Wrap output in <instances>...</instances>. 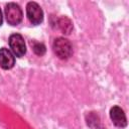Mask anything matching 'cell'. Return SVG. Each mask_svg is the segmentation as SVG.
Instances as JSON below:
<instances>
[{
	"mask_svg": "<svg viewBox=\"0 0 129 129\" xmlns=\"http://www.w3.org/2000/svg\"><path fill=\"white\" fill-rule=\"evenodd\" d=\"M52 47L54 53L61 59H67L73 54V46L71 42L63 37L55 38Z\"/></svg>",
	"mask_w": 129,
	"mask_h": 129,
	"instance_id": "6da1fadb",
	"label": "cell"
},
{
	"mask_svg": "<svg viewBox=\"0 0 129 129\" xmlns=\"http://www.w3.org/2000/svg\"><path fill=\"white\" fill-rule=\"evenodd\" d=\"M5 17L10 25H17L21 22L23 13L19 5L16 3L10 2L5 6Z\"/></svg>",
	"mask_w": 129,
	"mask_h": 129,
	"instance_id": "7a4b0ae2",
	"label": "cell"
},
{
	"mask_svg": "<svg viewBox=\"0 0 129 129\" xmlns=\"http://www.w3.org/2000/svg\"><path fill=\"white\" fill-rule=\"evenodd\" d=\"M9 46L14 55L17 57H21L26 52V46L24 38L19 33H13L9 37Z\"/></svg>",
	"mask_w": 129,
	"mask_h": 129,
	"instance_id": "3957f363",
	"label": "cell"
},
{
	"mask_svg": "<svg viewBox=\"0 0 129 129\" xmlns=\"http://www.w3.org/2000/svg\"><path fill=\"white\" fill-rule=\"evenodd\" d=\"M26 14L29 21L34 24H40L43 20V12L36 2H28L26 6Z\"/></svg>",
	"mask_w": 129,
	"mask_h": 129,
	"instance_id": "277c9868",
	"label": "cell"
},
{
	"mask_svg": "<svg viewBox=\"0 0 129 129\" xmlns=\"http://www.w3.org/2000/svg\"><path fill=\"white\" fill-rule=\"evenodd\" d=\"M110 117L114 125L120 128H124L127 125V119L124 111L118 107V106H113L110 110Z\"/></svg>",
	"mask_w": 129,
	"mask_h": 129,
	"instance_id": "5b68a950",
	"label": "cell"
},
{
	"mask_svg": "<svg viewBox=\"0 0 129 129\" xmlns=\"http://www.w3.org/2000/svg\"><path fill=\"white\" fill-rule=\"evenodd\" d=\"M15 63V57L13 53L5 47L0 48V67L4 70L11 69Z\"/></svg>",
	"mask_w": 129,
	"mask_h": 129,
	"instance_id": "8992f818",
	"label": "cell"
},
{
	"mask_svg": "<svg viewBox=\"0 0 129 129\" xmlns=\"http://www.w3.org/2000/svg\"><path fill=\"white\" fill-rule=\"evenodd\" d=\"M57 25H58V28L64 34H70L72 32V30H73V23L66 16H62L57 20Z\"/></svg>",
	"mask_w": 129,
	"mask_h": 129,
	"instance_id": "52a82bcc",
	"label": "cell"
},
{
	"mask_svg": "<svg viewBox=\"0 0 129 129\" xmlns=\"http://www.w3.org/2000/svg\"><path fill=\"white\" fill-rule=\"evenodd\" d=\"M31 45H32V49L34 51L35 54L37 55H43L45 53V46L44 44L40 43V42H31Z\"/></svg>",
	"mask_w": 129,
	"mask_h": 129,
	"instance_id": "ba28073f",
	"label": "cell"
},
{
	"mask_svg": "<svg viewBox=\"0 0 129 129\" xmlns=\"http://www.w3.org/2000/svg\"><path fill=\"white\" fill-rule=\"evenodd\" d=\"M2 21H3V18H2V12H1V9H0V26L2 24Z\"/></svg>",
	"mask_w": 129,
	"mask_h": 129,
	"instance_id": "9c48e42d",
	"label": "cell"
}]
</instances>
